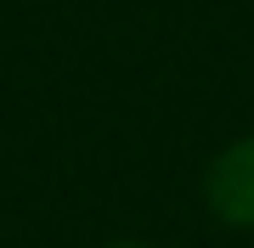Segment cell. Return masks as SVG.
<instances>
[{
	"mask_svg": "<svg viewBox=\"0 0 254 248\" xmlns=\"http://www.w3.org/2000/svg\"><path fill=\"white\" fill-rule=\"evenodd\" d=\"M108 248H147V243H108Z\"/></svg>",
	"mask_w": 254,
	"mask_h": 248,
	"instance_id": "cell-2",
	"label": "cell"
},
{
	"mask_svg": "<svg viewBox=\"0 0 254 248\" xmlns=\"http://www.w3.org/2000/svg\"><path fill=\"white\" fill-rule=\"evenodd\" d=\"M203 203L220 226L254 231V136L215 152V164L203 169Z\"/></svg>",
	"mask_w": 254,
	"mask_h": 248,
	"instance_id": "cell-1",
	"label": "cell"
}]
</instances>
